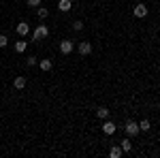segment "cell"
<instances>
[{"mask_svg":"<svg viewBox=\"0 0 160 158\" xmlns=\"http://www.w3.org/2000/svg\"><path fill=\"white\" fill-rule=\"evenodd\" d=\"M47 34H49V28H47V26H37V28H34V32H32V38H34V41H43V38L47 37Z\"/></svg>","mask_w":160,"mask_h":158,"instance_id":"1","label":"cell"},{"mask_svg":"<svg viewBox=\"0 0 160 158\" xmlns=\"http://www.w3.org/2000/svg\"><path fill=\"white\" fill-rule=\"evenodd\" d=\"M124 130H126L128 137H137V133H141V130H139V124H137L135 120H128V122H126V124H124Z\"/></svg>","mask_w":160,"mask_h":158,"instance_id":"2","label":"cell"},{"mask_svg":"<svg viewBox=\"0 0 160 158\" xmlns=\"http://www.w3.org/2000/svg\"><path fill=\"white\" fill-rule=\"evenodd\" d=\"M132 15H135L137 19H143V17H148V7H145V4H141V2H137V7L132 9Z\"/></svg>","mask_w":160,"mask_h":158,"instance_id":"3","label":"cell"},{"mask_svg":"<svg viewBox=\"0 0 160 158\" xmlns=\"http://www.w3.org/2000/svg\"><path fill=\"white\" fill-rule=\"evenodd\" d=\"M77 51H79L81 56H90V54H92V43H90V41H81V43L77 45Z\"/></svg>","mask_w":160,"mask_h":158,"instance_id":"4","label":"cell"},{"mask_svg":"<svg viewBox=\"0 0 160 158\" xmlns=\"http://www.w3.org/2000/svg\"><path fill=\"white\" fill-rule=\"evenodd\" d=\"M73 49H75L73 41H62V43H60V51L64 54V56H71V54H73Z\"/></svg>","mask_w":160,"mask_h":158,"instance_id":"5","label":"cell"},{"mask_svg":"<svg viewBox=\"0 0 160 158\" xmlns=\"http://www.w3.org/2000/svg\"><path fill=\"white\" fill-rule=\"evenodd\" d=\"M115 130H118V126H115V124H113V122H111L109 118L102 122V133H105V135H113Z\"/></svg>","mask_w":160,"mask_h":158,"instance_id":"6","label":"cell"},{"mask_svg":"<svg viewBox=\"0 0 160 158\" xmlns=\"http://www.w3.org/2000/svg\"><path fill=\"white\" fill-rule=\"evenodd\" d=\"M15 30H17V34H19V37H28V34H30V26L26 24V22H19Z\"/></svg>","mask_w":160,"mask_h":158,"instance_id":"7","label":"cell"},{"mask_svg":"<svg viewBox=\"0 0 160 158\" xmlns=\"http://www.w3.org/2000/svg\"><path fill=\"white\" fill-rule=\"evenodd\" d=\"M58 9H60L62 13H68L73 9V0H58Z\"/></svg>","mask_w":160,"mask_h":158,"instance_id":"8","label":"cell"},{"mask_svg":"<svg viewBox=\"0 0 160 158\" xmlns=\"http://www.w3.org/2000/svg\"><path fill=\"white\" fill-rule=\"evenodd\" d=\"M13 88H15V90H24L26 88V77L24 75H17V77L13 79Z\"/></svg>","mask_w":160,"mask_h":158,"instance_id":"9","label":"cell"},{"mask_svg":"<svg viewBox=\"0 0 160 158\" xmlns=\"http://www.w3.org/2000/svg\"><path fill=\"white\" fill-rule=\"evenodd\" d=\"M38 66H41V71H51V66H53V62H51V58H43V60L38 62Z\"/></svg>","mask_w":160,"mask_h":158,"instance_id":"10","label":"cell"},{"mask_svg":"<svg viewBox=\"0 0 160 158\" xmlns=\"http://www.w3.org/2000/svg\"><path fill=\"white\" fill-rule=\"evenodd\" d=\"M122 154H124V150H122L120 145H113V147L109 150V156H111V158H120Z\"/></svg>","mask_w":160,"mask_h":158,"instance_id":"11","label":"cell"},{"mask_svg":"<svg viewBox=\"0 0 160 158\" xmlns=\"http://www.w3.org/2000/svg\"><path fill=\"white\" fill-rule=\"evenodd\" d=\"M149 128H152L149 120H141L139 122V130H141V133H149Z\"/></svg>","mask_w":160,"mask_h":158,"instance_id":"12","label":"cell"},{"mask_svg":"<svg viewBox=\"0 0 160 158\" xmlns=\"http://www.w3.org/2000/svg\"><path fill=\"white\" fill-rule=\"evenodd\" d=\"M122 150H124V154L132 150V141H130V137H126V139H122Z\"/></svg>","mask_w":160,"mask_h":158,"instance_id":"13","label":"cell"},{"mask_svg":"<svg viewBox=\"0 0 160 158\" xmlns=\"http://www.w3.org/2000/svg\"><path fill=\"white\" fill-rule=\"evenodd\" d=\"M96 115H98L100 120H107V118H109V109H107V107H98V109H96Z\"/></svg>","mask_w":160,"mask_h":158,"instance_id":"14","label":"cell"},{"mask_svg":"<svg viewBox=\"0 0 160 158\" xmlns=\"http://www.w3.org/2000/svg\"><path fill=\"white\" fill-rule=\"evenodd\" d=\"M26 47H28V43H26V41H17V43H15V51H17V54H24Z\"/></svg>","mask_w":160,"mask_h":158,"instance_id":"15","label":"cell"},{"mask_svg":"<svg viewBox=\"0 0 160 158\" xmlns=\"http://www.w3.org/2000/svg\"><path fill=\"white\" fill-rule=\"evenodd\" d=\"M38 19H45V17H47V15H49V11H47V9H45V7H38Z\"/></svg>","mask_w":160,"mask_h":158,"instance_id":"16","label":"cell"},{"mask_svg":"<svg viewBox=\"0 0 160 158\" xmlns=\"http://www.w3.org/2000/svg\"><path fill=\"white\" fill-rule=\"evenodd\" d=\"M73 28L77 30V32H81V30H83V22H79V19H77V22H73Z\"/></svg>","mask_w":160,"mask_h":158,"instance_id":"17","label":"cell"},{"mask_svg":"<svg viewBox=\"0 0 160 158\" xmlns=\"http://www.w3.org/2000/svg\"><path fill=\"white\" fill-rule=\"evenodd\" d=\"M7 45H9V38L4 34H0V47H7Z\"/></svg>","mask_w":160,"mask_h":158,"instance_id":"18","label":"cell"},{"mask_svg":"<svg viewBox=\"0 0 160 158\" xmlns=\"http://www.w3.org/2000/svg\"><path fill=\"white\" fill-rule=\"evenodd\" d=\"M28 7H41V0H26Z\"/></svg>","mask_w":160,"mask_h":158,"instance_id":"19","label":"cell"},{"mask_svg":"<svg viewBox=\"0 0 160 158\" xmlns=\"http://www.w3.org/2000/svg\"><path fill=\"white\" fill-rule=\"evenodd\" d=\"M26 64H28V66H34V64H37V58H34V56H32V58H28Z\"/></svg>","mask_w":160,"mask_h":158,"instance_id":"20","label":"cell"},{"mask_svg":"<svg viewBox=\"0 0 160 158\" xmlns=\"http://www.w3.org/2000/svg\"><path fill=\"white\" fill-rule=\"evenodd\" d=\"M73 2H75V0H73Z\"/></svg>","mask_w":160,"mask_h":158,"instance_id":"21","label":"cell"}]
</instances>
